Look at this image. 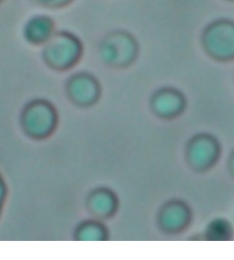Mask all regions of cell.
<instances>
[{"label":"cell","instance_id":"obj_1","mask_svg":"<svg viewBox=\"0 0 234 260\" xmlns=\"http://www.w3.org/2000/svg\"><path fill=\"white\" fill-rule=\"evenodd\" d=\"M100 52L106 63L116 67L125 66L136 57V42L127 33L117 31L104 39Z\"/></svg>","mask_w":234,"mask_h":260},{"label":"cell","instance_id":"obj_2","mask_svg":"<svg viewBox=\"0 0 234 260\" xmlns=\"http://www.w3.org/2000/svg\"><path fill=\"white\" fill-rule=\"evenodd\" d=\"M81 45L78 39L68 34H60L50 39L45 51L48 63L55 68H68L80 58Z\"/></svg>","mask_w":234,"mask_h":260},{"label":"cell","instance_id":"obj_3","mask_svg":"<svg viewBox=\"0 0 234 260\" xmlns=\"http://www.w3.org/2000/svg\"><path fill=\"white\" fill-rule=\"evenodd\" d=\"M205 43L208 51L219 57L234 56V25L220 22L208 28L205 33Z\"/></svg>","mask_w":234,"mask_h":260},{"label":"cell","instance_id":"obj_4","mask_svg":"<svg viewBox=\"0 0 234 260\" xmlns=\"http://www.w3.org/2000/svg\"><path fill=\"white\" fill-rule=\"evenodd\" d=\"M71 90L76 100L82 103H89L96 96L98 88L92 77L80 74L74 77L71 81Z\"/></svg>","mask_w":234,"mask_h":260},{"label":"cell","instance_id":"obj_5","mask_svg":"<svg viewBox=\"0 0 234 260\" xmlns=\"http://www.w3.org/2000/svg\"><path fill=\"white\" fill-rule=\"evenodd\" d=\"M52 30V22L48 18L36 17L26 25L25 36L31 42L39 43L49 39Z\"/></svg>","mask_w":234,"mask_h":260},{"label":"cell","instance_id":"obj_6","mask_svg":"<svg viewBox=\"0 0 234 260\" xmlns=\"http://www.w3.org/2000/svg\"><path fill=\"white\" fill-rule=\"evenodd\" d=\"M215 147L211 141L200 140L191 147V159L196 165L203 166L214 157Z\"/></svg>","mask_w":234,"mask_h":260},{"label":"cell","instance_id":"obj_7","mask_svg":"<svg viewBox=\"0 0 234 260\" xmlns=\"http://www.w3.org/2000/svg\"><path fill=\"white\" fill-rule=\"evenodd\" d=\"M155 106L161 113H174L181 106V99L173 92H163L156 97Z\"/></svg>","mask_w":234,"mask_h":260},{"label":"cell","instance_id":"obj_8","mask_svg":"<svg viewBox=\"0 0 234 260\" xmlns=\"http://www.w3.org/2000/svg\"><path fill=\"white\" fill-rule=\"evenodd\" d=\"M186 214L185 210L179 206H173L164 213L163 222L170 228L181 226L185 222Z\"/></svg>","mask_w":234,"mask_h":260},{"label":"cell","instance_id":"obj_9","mask_svg":"<svg viewBox=\"0 0 234 260\" xmlns=\"http://www.w3.org/2000/svg\"><path fill=\"white\" fill-rule=\"evenodd\" d=\"M92 207L96 212L106 214L112 208V200L107 194H99L92 200Z\"/></svg>","mask_w":234,"mask_h":260},{"label":"cell","instance_id":"obj_10","mask_svg":"<svg viewBox=\"0 0 234 260\" xmlns=\"http://www.w3.org/2000/svg\"><path fill=\"white\" fill-rule=\"evenodd\" d=\"M211 235L213 237H217V239L220 238V237H223L227 234V228H226V224L223 222L217 221L216 223H213L211 225Z\"/></svg>","mask_w":234,"mask_h":260},{"label":"cell","instance_id":"obj_11","mask_svg":"<svg viewBox=\"0 0 234 260\" xmlns=\"http://www.w3.org/2000/svg\"><path fill=\"white\" fill-rule=\"evenodd\" d=\"M101 233L99 230L95 228H89L84 230L83 233V237L86 240H99Z\"/></svg>","mask_w":234,"mask_h":260},{"label":"cell","instance_id":"obj_12","mask_svg":"<svg viewBox=\"0 0 234 260\" xmlns=\"http://www.w3.org/2000/svg\"><path fill=\"white\" fill-rule=\"evenodd\" d=\"M38 1L47 4V5L60 6L66 4V3L69 2L71 0H38Z\"/></svg>","mask_w":234,"mask_h":260},{"label":"cell","instance_id":"obj_13","mask_svg":"<svg viewBox=\"0 0 234 260\" xmlns=\"http://www.w3.org/2000/svg\"><path fill=\"white\" fill-rule=\"evenodd\" d=\"M233 168H234V160H233Z\"/></svg>","mask_w":234,"mask_h":260}]
</instances>
